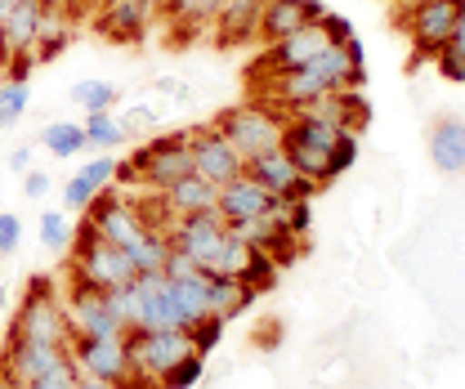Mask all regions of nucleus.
<instances>
[{
	"label": "nucleus",
	"mask_w": 465,
	"mask_h": 389,
	"mask_svg": "<svg viewBox=\"0 0 465 389\" xmlns=\"http://www.w3.org/2000/svg\"><path fill=\"white\" fill-rule=\"evenodd\" d=\"M72 27H76V18L67 14V9H58V5H45L41 9V36H36V63H50L67 50V41H72Z\"/></svg>",
	"instance_id": "25"
},
{
	"label": "nucleus",
	"mask_w": 465,
	"mask_h": 389,
	"mask_svg": "<svg viewBox=\"0 0 465 389\" xmlns=\"http://www.w3.org/2000/svg\"><path fill=\"white\" fill-rule=\"evenodd\" d=\"M14 335H27V340H41V344H72L63 291L54 286V278L27 282V291L14 309Z\"/></svg>",
	"instance_id": "4"
},
{
	"label": "nucleus",
	"mask_w": 465,
	"mask_h": 389,
	"mask_svg": "<svg viewBox=\"0 0 465 389\" xmlns=\"http://www.w3.org/2000/svg\"><path fill=\"white\" fill-rule=\"evenodd\" d=\"M27 104H32V90L18 85V81H5V85H0V130L18 125V116L27 112Z\"/></svg>",
	"instance_id": "35"
},
{
	"label": "nucleus",
	"mask_w": 465,
	"mask_h": 389,
	"mask_svg": "<svg viewBox=\"0 0 465 389\" xmlns=\"http://www.w3.org/2000/svg\"><path fill=\"white\" fill-rule=\"evenodd\" d=\"M0 197H5V188H0Z\"/></svg>",
	"instance_id": "52"
},
{
	"label": "nucleus",
	"mask_w": 465,
	"mask_h": 389,
	"mask_svg": "<svg viewBox=\"0 0 465 389\" xmlns=\"http://www.w3.org/2000/svg\"><path fill=\"white\" fill-rule=\"evenodd\" d=\"M23 193H27L32 202H41V197L50 193V175H41V170H27V175H23Z\"/></svg>",
	"instance_id": "45"
},
{
	"label": "nucleus",
	"mask_w": 465,
	"mask_h": 389,
	"mask_svg": "<svg viewBox=\"0 0 465 389\" xmlns=\"http://www.w3.org/2000/svg\"><path fill=\"white\" fill-rule=\"evenodd\" d=\"M58 363H67V344H41V340L9 332V344L0 354V376H9L14 385H36Z\"/></svg>",
	"instance_id": "13"
},
{
	"label": "nucleus",
	"mask_w": 465,
	"mask_h": 389,
	"mask_svg": "<svg viewBox=\"0 0 465 389\" xmlns=\"http://www.w3.org/2000/svg\"><path fill=\"white\" fill-rule=\"evenodd\" d=\"M81 5H85V14H90V9H94V5H104V0H81Z\"/></svg>",
	"instance_id": "50"
},
{
	"label": "nucleus",
	"mask_w": 465,
	"mask_h": 389,
	"mask_svg": "<svg viewBox=\"0 0 465 389\" xmlns=\"http://www.w3.org/2000/svg\"><path fill=\"white\" fill-rule=\"evenodd\" d=\"M341 50H345V58H349L353 81L362 85V81H367V50H362V41H358V36H349V41H341Z\"/></svg>",
	"instance_id": "41"
},
{
	"label": "nucleus",
	"mask_w": 465,
	"mask_h": 389,
	"mask_svg": "<svg viewBox=\"0 0 465 389\" xmlns=\"http://www.w3.org/2000/svg\"><path fill=\"white\" fill-rule=\"evenodd\" d=\"M85 144L90 148H99V153H113L125 144V130H121V121H116L113 112H85Z\"/></svg>",
	"instance_id": "31"
},
{
	"label": "nucleus",
	"mask_w": 465,
	"mask_h": 389,
	"mask_svg": "<svg viewBox=\"0 0 465 389\" xmlns=\"http://www.w3.org/2000/svg\"><path fill=\"white\" fill-rule=\"evenodd\" d=\"M36 233H41V246H45V251H63V255L72 251V237H76V228H72V215H67V211H45Z\"/></svg>",
	"instance_id": "33"
},
{
	"label": "nucleus",
	"mask_w": 465,
	"mask_h": 389,
	"mask_svg": "<svg viewBox=\"0 0 465 389\" xmlns=\"http://www.w3.org/2000/svg\"><path fill=\"white\" fill-rule=\"evenodd\" d=\"M322 18H327V5L322 0H264L255 41L260 45H273V41H282V36L309 27V23H322Z\"/></svg>",
	"instance_id": "17"
},
{
	"label": "nucleus",
	"mask_w": 465,
	"mask_h": 389,
	"mask_svg": "<svg viewBox=\"0 0 465 389\" xmlns=\"http://www.w3.org/2000/svg\"><path fill=\"white\" fill-rule=\"evenodd\" d=\"M394 5H403V0H394Z\"/></svg>",
	"instance_id": "53"
},
{
	"label": "nucleus",
	"mask_w": 465,
	"mask_h": 389,
	"mask_svg": "<svg viewBox=\"0 0 465 389\" xmlns=\"http://www.w3.org/2000/svg\"><path fill=\"white\" fill-rule=\"evenodd\" d=\"M224 0H162L157 14L166 18V27L179 36H193V32H211L215 14H220Z\"/></svg>",
	"instance_id": "23"
},
{
	"label": "nucleus",
	"mask_w": 465,
	"mask_h": 389,
	"mask_svg": "<svg viewBox=\"0 0 465 389\" xmlns=\"http://www.w3.org/2000/svg\"><path fill=\"white\" fill-rule=\"evenodd\" d=\"M9 9H14V0H0V27H5V18H9Z\"/></svg>",
	"instance_id": "49"
},
{
	"label": "nucleus",
	"mask_w": 465,
	"mask_h": 389,
	"mask_svg": "<svg viewBox=\"0 0 465 389\" xmlns=\"http://www.w3.org/2000/svg\"><path fill=\"white\" fill-rule=\"evenodd\" d=\"M224 327H229L224 318H202V323H193V327H188V335H193V344H197V354H202V358H211V354H215V344L224 340Z\"/></svg>",
	"instance_id": "37"
},
{
	"label": "nucleus",
	"mask_w": 465,
	"mask_h": 389,
	"mask_svg": "<svg viewBox=\"0 0 465 389\" xmlns=\"http://www.w3.org/2000/svg\"><path fill=\"white\" fill-rule=\"evenodd\" d=\"M134 278H139V269H134V260L125 255V246L99 237L85 220L76 224L63 282H85V286H94V291H113V286H130Z\"/></svg>",
	"instance_id": "1"
},
{
	"label": "nucleus",
	"mask_w": 465,
	"mask_h": 389,
	"mask_svg": "<svg viewBox=\"0 0 465 389\" xmlns=\"http://www.w3.org/2000/svg\"><path fill=\"white\" fill-rule=\"evenodd\" d=\"M197 269H202L197 260H188L183 251H174V246H171V260H166V269H162V274H166L171 282H179V278H193Z\"/></svg>",
	"instance_id": "43"
},
{
	"label": "nucleus",
	"mask_w": 465,
	"mask_h": 389,
	"mask_svg": "<svg viewBox=\"0 0 465 389\" xmlns=\"http://www.w3.org/2000/svg\"><path fill=\"white\" fill-rule=\"evenodd\" d=\"M461 5L465 0H403L399 23H403V32L411 36L416 58H434L443 45H448V36H452V27H457Z\"/></svg>",
	"instance_id": "6"
},
{
	"label": "nucleus",
	"mask_w": 465,
	"mask_h": 389,
	"mask_svg": "<svg viewBox=\"0 0 465 389\" xmlns=\"http://www.w3.org/2000/svg\"><path fill=\"white\" fill-rule=\"evenodd\" d=\"M18 242H23V220L0 211V255H14V251H18Z\"/></svg>",
	"instance_id": "40"
},
{
	"label": "nucleus",
	"mask_w": 465,
	"mask_h": 389,
	"mask_svg": "<svg viewBox=\"0 0 465 389\" xmlns=\"http://www.w3.org/2000/svg\"><path fill=\"white\" fill-rule=\"evenodd\" d=\"M434 67L443 81H465V55H452V50H439L434 55Z\"/></svg>",
	"instance_id": "42"
},
{
	"label": "nucleus",
	"mask_w": 465,
	"mask_h": 389,
	"mask_svg": "<svg viewBox=\"0 0 465 389\" xmlns=\"http://www.w3.org/2000/svg\"><path fill=\"white\" fill-rule=\"evenodd\" d=\"M269 193L251 179V175H237L229 184H220V202H215V211L224 215V224H242V220H260L264 211H269Z\"/></svg>",
	"instance_id": "21"
},
{
	"label": "nucleus",
	"mask_w": 465,
	"mask_h": 389,
	"mask_svg": "<svg viewBox=\"0 0 465 389\" xmlns=\"http://www.w3.org/2000/svg\"><path fill=\"white\" fill-rule=\"evenodd\" d=\"M202 376H206V358H202V354H188V358H179V363H174L157 385L162 389H197L202 385Z\"/></svg>",
	"instance_id": "34"
},
{
	"label": "nucleus",
	"mask_w": 465,
	"mask_h": 389,
	"mask_svg": "<svg viewBox=\"0 0 465 389\" xmlns=\"http://www.w3.org/2000/svg\"><path fill=\"white\" fill-rule=\"evenodd\" d=\"M166 202L174 206V215H193V211H215V202H220V184H211V179H202V175L193 170V175L174 179L171 188H166Z\"/></svg>",
	"instance_id": "24"
},
{
	"label": "nucleus",
	"mask_w": 465,
	"mask_h": 389,
	"mask_svg": "<svg viewBox=\"0 0 465 389\" xmlns=\"http://www.w3.org/2000/svg\"><path fill=\"white\" fill-rule=\"evenodd\" d=\"M322 27H327V36H331V45H341V41H349V36H353V23H349V18H341V14H331V9H327V18H322Z\"/></svg>",
	"instance_id": "44"
},
{
	"label": "nucleus",
	"mask_w": 465,
	"mask_h": 389,
	"mask_svg": "<svg viewBox=\"0 0 465 389\" xmlns=\"http://www.w3.org/2000/svg\"><path fill=\"white\" fill-rule=\"evenodd\" d=\"M0 389H5V376H0Z\"/></svg>",
	"instance_id": "51"
},
{
	"label": "nucleus",
	"mask_w": 465,
	"mask_h": 389,
	"mask_svg": "<svg viewBox=\"0 0 465 389\" xmlns=\"http://www.w3.org/2000/svg\"><path fill=\"white\" fill-rule=\"evenodd\" d=\"M113 179H116V157L99 153L94 162H85V166L63 184V211H67V215H85V206H90Z\"/></svg>",
	"instance_id": "20"
},
{
	"label": "nucleus",
	"mask_w": 465,
	"mask_h": 389,
	"mask_svg": "<svg viewBox=\"0 0 465 389\" xmlns=\"http://www.w3.org/2000/svg\"><path fill=\"white\" fill-rule=\"evenodd\" d=\"M45 5H58V9H67V14L76 18V23L85 18V5H81V0H45Z\"/></svg>",
	"instance_id": "47"
},
{
	"label": "nucleus",
	"mask_w": 465,
	"mask_h": 389,
	"mask_svg": "<svg viewBox=\"0 0 465 389\" xmlns=\"http://www.w3.org/2000/svg\"><path fill=\"white\" fill-rule=\"evenodd\" d=\"M67 354H72V363H76V372L81 376H90V381H104V385H125L130 381V354H125V332L116 335H81V340H72L67 344Z\"/></svg>",
	"instance_id": "9"
},
{
	"label": "nucleus",
	"mask_w": 465,
	"mask_h": 389,
	"mask_svg": "<svg viewBox=\"0 0 465 389\" xmlns=\"http://www.w3.org/2000/svg\"><path fill=\"white\" fill-rule=\"evenodd\" d=\"M430 162L443 175H465V121L443 116L430 130Z\"/></svg>",
	"instance_id": "22"
},
{
	"label": "nucleus",
	"mask_w": 465,
	"mask_h": 389,
	"mask_svg": "<svg viewBox=\"0 0 465 389\" xmlns=\"http://www.w3.org/2000/svg\"><path fill=\"white\" fill-rule=\"evenodd\" d=\"M242 282H246L255 295H260V291H269V286L278 282V264L269 260V251H255V255H251V264L242 269Z\"/></svg>",
	"instance_id": "36"
},
{
	"label": "nucleus",
	"mask_w": 465,
	"mask_h": 389,
	"mask_svg": "<svg viewBox=\"0 0 465 389\" xmlns=\"http://www.w3.org/2000/svg\"><path fill=\"white\" fill-rule=\"evenodd\" d=\"M76 389H116V385H104V381H90V376H81V381H76Z\"/></svg>",
	"instance_id": "48"
},
{
	"label": "nucleus",
	"mask_w": 465,
	"mask_h": 389,
	"mask_svg": "<svg viewBox=\"0 0 465 389\" xmlns=\"http://www.w3.org/2000/svg\"><path fill=\"white\" fill-rule=\"evenodd\" d=\"M224 233H229V224H224L220 211H193V215H179L171 224V246L206 269V260L215 255V246L224 242Z\"/></svg>",
	"instance_id": "15"
},
{
	"label": "nucleus",
	"mask_w": 465,
	"mask_h": 389,
	"mask_svg": "<svg viewBox=\"0 0 465 389\" xmlns=\"http://www.w3.org/2000/svg\"><path fill=\"white\" fill-rule=\"evenodd\" d=\"M246 175H251L269 197H313V193H318V184L304 179L300 170L291 166V157L282 148H269V153L251 157V162H246Z\"/></svg>",
	"instance_id": "16"
},
{
	"label": "nucleus",
	"mask_w": 465,
	"mask_h": 389,
	"mask_svg": "<svg viewBox=\"0 0 465 389\" xmlns=\"http://www.w3.org/2000/svg\"><path fill=\"white\" fill-rule=\"evenodd\" d=\"M260 14H264V0H224L215 23H211V36L220 50L232 45H251L255 41V27H260Z\"/></svg>",
	"instance_id": "19"
},
{
	"label": "nucleus",
	"mask_w": 465,
	"mask_h": 389,
	"mask_svg": "<svg viewBox=\"0 0 465 389\" xmlns=\"http://www.w3.org/2000/svg\"><path fill=\"white\" fill-rule=\"evenodd\" d=\"M157 5L162 0H104V5H94V18L90 23L113 45H139L143 32H148V23L157 18Z\"/></svg>",
	"instance_id": "14"
},
{
	"label": "nucleus",
	"mask_w": 465,
	"mask_h": 389,
	"mask_svg": "<svg viewBox=\"0 0 465 389\" xmlns=\"http://www.w3.org/2000/svg\"><path fill=\"white\" fill-rule=\"evenodd\" d=\"M206 282H211V274H206V269H197L193 278L171 282V286H174V300H179V314H183V323H188V327H193V323H202V318H211Z\"/></svg>",
	"instance_id": "29"
},
{
	"label": "nucleus",
	"mask_w": 465,
	"mask_h": 389,
	"mask_svg": "<svg viewBox=\"0 0 465 389\" xmlns=\"http://www.w3.org/2000/svg\"><path fill=\"white\" fill-rule=\"evenodd\" d=\"M188 153H193V170H197L202 179H211V184H229L237 175H246L242 153L232 148L229 135H224L215 121L188 130Z\"/></svg>",
	"instance_id": "10"
},
{
	"label": "nucleus",
	"mask_w": 465,
	"mask_h": 389,
	"mask_svg": "<svg viewBox=\"0 0 465 389\" xmlns=\"http://www.w3.org/2000/svg\"><path fill=\"white\" fill-rule=\"evenodd\" d=\"M327 45H331V36H327V27H322V23H309V27L291 32V36H282V41L264 45V55L251 63V90H255V85H264V81H273V76H282V72L304 67L309 58H318Z\"/></svg>",
	"instance_id": "7"
},
{
	"label": "nucleus",
	"mask_w": 465,
	"mask_h": 389,
	"mask_svg": "<svg viewBox=\"0 0 465 389\" xmlns=\"http://www.w3.org/2000/svg\"><path fill=\"white\" fill-rule=\"evenodd\" d=\"M206 300H211V318L232 323V318L255 300V291H251L242 278H220V274H211V282H206Z\"/></svg>",
	"instance_id": "26"
},
{
	"label": "nucleus",
	"mask_w": 465,
	"mask_h": 389,
	"mask_svg": "<svg viewBox=\"0 0 465 389\" xmlns=\"http://www.w3.org/2000/svg\"><path fill=\"white\" fill-rule=\"evenodd\" d=\"M130 175H134V188H157L166 193L174 179L193 175V153H188V130H174V135H157L148 144H139L130 153Z\"/></svg>",
	"instance_id": "5"
},
{
	"label": "nucleus",
	"mask_w": 465,
	"mask_h": 389,
	"mask_svg": "<svg viewBox=\"0 0 465 389\" xmlns=\"http://www.w3.org/2000/svg\"><path fill=\"white\" fill-rule=\"evenodd\" d=\"M341 125H331L327 116L313 112H291L282 125V153L291 157V166L300 170L304 179H313L318 188L331 184V153L341 144Z\"/></svg>",
	"instance_id": "2"
},
{
	"label": "nucleus",
	"mask_w": 465,
	"mask_h": 389,
	"mask_svg": "<svg viewBox=\"0 0 465 389\" xmlns=\"http://www.w3.org/2000/svg\"><path fill=\"white\" fill-rule=\"evenodd\" d=\"M41 144L54 153V157H76V153H85L90 144H85V125L81 121H50L45 130H41Z\"/></svg>",
	"instance_id": "30"
},
{
	"label": "nucleus",
	"mask_w": 465,
	"mask_h": 389,
	"mask_svg": "<svg viewBox=\"0 0 465 389\" xmlns=\"http://www.w3.org/2000/svg\"><path fill=\"white\" fill-rule=\"evenodd\" d=\"M41 9H45V0H14V9H9V18L0 27V67L9 58H36Z\"/></svg>",
	"instance_id": "18"
},
{
	"label": "nucleus",
	"mask_w": 465,
	"mask_h": 389,
	"mask_svg": "<svg viewBox=\"0 0 465 389\" xmlns=\"http://www.w3.org/2000/svg\"><path fill=\"white\" fill-rule=\"evenodd\" d=\"M67 99L85 112H113L116 99H121V90H116L113 81H76V85L67 90Z\"/></svg>",
	"instance_id": "32"
},
{
	"label": "nucleus",
	"mask_w": 465,
	"mask_h": 389,
	"mask_svg": "<svg viewBox=\"0 0 465 389\" xmlns=\"http://www.w3.org/2000/svg\"><path fill=\"white\" fill-rule=\"evenodd\" d=\"M251 255H255V246L246 242V237H237V233H224V242L215 246V255L206 260V274H220V278H242V269L251 264Z\"/></svg>",
	"instance_id": "28"
},
{
	"label": "nucleus",
	"mask_w": 465,
	"mask_h": 389,
	"mask_svg": "<svg viewBox=\"0 0 465 389\" xmlns=\"http://www.w3.org/2000/svg\"><path fill=\"white\" fill-rule=\"evenodd\" d=\"M215 125L229 135V144L242 153V162L269 153V148H282V125H287V112L264 104V99H251V104H237L224 108L215 116Z\"/></svg>",
	"instance_id": "3"
},
{
	"label": "nucleus",
	"mask_w": 465,
	"mask_h": 389,
	"mask_svg": "<svg viewBox=\"0 0 465 389\" xmlns=\"http://www.w3.org/2000/svg\"><path fill=\"white\" fill-rule=\"evenodd\" d=\"M63 309H67V332H72V340H81V335L94 340V335L125 332V327L116 323L108 295L94 291V286H85V282H67V286H63Z\"/></svg>",
	"instance_id": "11"
},
{
	"label": "nucleus",
	"mask_w": 465,
	"mask_h": 389,
	"mask_svg": "<svg viewBox=\"0 0 465 389\" xmlns=\"http://www.w3.org/2000/svg\"><path fill=\"white\" fill-rule=\"evenodd\" d=\"M358 162V135H341V144H336V153H331V179H341L349 166Z\"/></svg>",
	"instance_id": "39"
},
{
	"label": "nucleus",
	"mask_w": 465,
	"mask_h": 389,
	"mask_svg": "<svg viewBox=\"0 0 465 389\" xmlns=\"http://www.w3.org/2000/svg\"><path fill=\"white\" fill-rule=\"evenodd\" d=\"M125 255L134 260V269H139V274H162V269H166V260H171V233L143 228V233L125 246Z\"/></svg>",
	"instance_id": "27"
},
{
	"label": "nucleus",
	"mask_w": 465,
	"mask_h": 389,
	"mask_svg": "<svg viewBox=\"0 0 465 389\" xmlns=\"http://www.w3.org/2000/svg\"><path fill=\"white\" fill-rule=\"evenodd\" d=\"M85 224H90L99 237L116 242V246H130V242L143 233V220H139V211H134V193H121L116 184H108V188L85 206Z\"/></svg>",
	"instance_id": "12"
},
{
	"label": "nucleus",
	"mask_w": 465,
	"mask_h": 389,
	"mask_svg": "<svg viewBox=\"0 0 465 389\" xmlns=\"http://www.w3.org/2000/svg\"><path fill=\"white\" fill-rule=\"evenodd\" d=\"M125 354H130V372L134 376H153L162 381L179 358L197 354L188 332H125Z\"/></svg>",
	"instance_id": "8"
},
{
	"label": "nucleus",
	"mask_w": 465,
	"mask_h": 389,
	"mask_svg": "<svg viewBox=\"0 0 465 389\" xmlns=\"http://www.w3.org/2000/svg\"><path fill=\"white\" fill-rule=\"evenodd\" d=\"M9 170H23V175H27V170H32V148H27V144H23V148H14V153H9Z\"/></svg>",
	"instance_id": "46"
},
{
	"label": "nucleus",
	"mask_w": 465,
	"mask_h": 389,
	"mask_svg": "<svg viewBox=\"0 0 465 389\" xmlns=\"http://www.w3.org/2000/svg\"><path fill=\"white\" fill-rule=\"evenodd\" d=\"M116 121H121V130H125V139H130V135H148V130H157L162 112L148 108V104H139V108H130L125 116H116Z\"/></svg>",
	"instance_id": "38"
}]
</instances>
